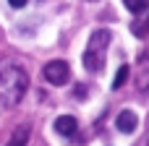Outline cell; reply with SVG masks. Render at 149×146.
I'll list each match as a JSON object with an SVG mask.
<instances>
[{
    "label": "cell",
    "mask_w": 149,
    "mask_h": 146,
    "mask_svg": "<svg viewBox=\"0 0 149 146\" xmlns=\"http://www.w3.org/2000/svg\"><path fill=\"white\" fill-rule=\"evenodd\" d=\"M29 89V76L24 68L0 63V104L3 107H16Z\"/></svg>",
    "instance_id": "obj_1"
},
{
    "label": "cell",
    "mask_w": 149,
    "mask_h": 146,
    "mask_svg": "<svg viewBox=\"0 0 149 146\" xmlns=\"http://www.w3.org/2000/svg\"><path fill=\"white\" fill-rule=\"evenodd\" d=\"M113 34L107 29H97L92 37H89V44H86V52H84V68L86 71H94L100 73L105 68V55H107V44H110Z\"/></svg>",
    "instance_id": "obj_2"
},
{
    "label": "cell",
    "mask_w": 149,
    "mask_h": 146,
    "mask_svg": "<svg viewBox=\"0 0 149 146\" xmlns=\"http://www.w3.org/2000/svg\"><path fill=\"white\" fill-rule=\"evenodd\" d=\"M68 73H71V68H68L65 60H50L45 65V78L50 84H55V86H63L68 81Z\"/></svg>",
    "instance_id": "obj_3"
},
{
    "label": "cell",
    "mask_w": 149,
    "mask_h": 146,
    "mask_svg": "<svg viewBox=\"0 0 149 146\" xmlns=\"http://www.w3.org/2000/svg\"><path fill=\"white\" fill-rule=\"evenodd\" d=\"M115 125H118V131H120V133H134V131L139 128V118H136V112H134V110H123V112L118 115Z\"/></svg>",
    "instance_id": "obj_4"
},
{
    "label": "cell",
    "mask_w": 149,
    "mask_h": 146,
    "mask_svg": "<svg viewBox=\"0 0 149 146\" xmlns=\"http://www.w3.org/2000/svg\"><path fill=\"white\" fill-rule=\"evenodd\" d=\"M76 128H79V123H76V118H71V115H60V118L55 120V131H58L60 136H73Z\"/></svg>",
    "instance_id": "obj_5"
},
{
    "label": "cell",
    "mask_w": 149,
    "mask_h": 146,
    "mask_svg": "<svg viewBox=\"0 0 149 146\" xmlns=\"http://www.w3.org/2000/svg\"><path fill=\"white\" fill-rule=\"evenodd\" d=\"M29 133H31L29 125H18V128L10 133V138H8V144H5V146H26V144H29Z\"/></svg>",
    "instance_id": "obj_6"
},
{
    "label": "cell",
    "mask_w": 149,
    "mask_h": 146,
    "mask_svg": "<svg viewBox=\"0 0 149 146\" xmlns=\"http://www.w3.org/2000/svg\"><path fill=\"white\" fill-rule=\"evenodd\" d=\"M123 5H126L134 16H139V13H144L149 8V0H123Z\"/></svg>",
    "instance_id": "obj_7"
},
{
    "label": "cell",
    "mask_w": 149,
    "mask_h": 146,
    "mask_svg": "<svg viewBox=\"0 0 149 146\" xmlns=\"http://www.w3.org/2000/svg\"><path fill=\"white\" fill-rule=\"evenodd\" d=\"M126 81H128V65H120L118 73H115V78H113V89H120Z\"/></svg>",
    "instance_id": "obj_8"
},
{
    "label": "cell",
    "mask_w": 149,
    "mask_h": 146,
    "mask_svg": "<svg viewBox=\"0 0 149 146\" xmlns=\"http://www.w3.org/2000/svg\"><path fill=\"white\" fill-rule=\"evenodd\" d=\"M134 34H136V37H147V34H149V21L136 24V26H134Z\"/></svg>",
    "instance_id": "obj_9"
},
{
    "label": "cell",
    "mask_w": 149,
    "mask_h": 146,
    "mask_svg": "<svg viewBox=\"0 0 149 146\" xmlns=\"http://www.w3.org/2000/svg\"><path fill=\"white\" fill-rule=\"evenodd\" d=\"M26 3H29V0H8V5H10V8H24Z\"/></svg>",
    "instance_id": "obj_10"
},
{
    "label": "cell",
    "mask_w": 149,
    "mask_h": 146,
    "mask_svg": "<svg viewBox=\"0 0 149 146\" xmlns=\"http://www.w3.org/2000/svg\"><path fill=\"white\" fill-rule=\"evenodd\" d=\"M84 89H86V86H81V84H79V86H76V97H79V99H84V94H86V91H84Z\"/></svg>",
    "instance_id": "obj_11"
},
{
    "label": "cell",
    "mask_w": 149,
    "mask_h": 146,
    "mask_svg": "<svg viewBox=\"0 0 149 146\" xmlns=\"http://www.w3.org/2000/svg\"><path fill=\"white\" fill-rule=\"evenodd\" d=\"M147 146H149V144H147Z\"/></svg>",
    "instance_id": "obj_12"
}]
</instances>
